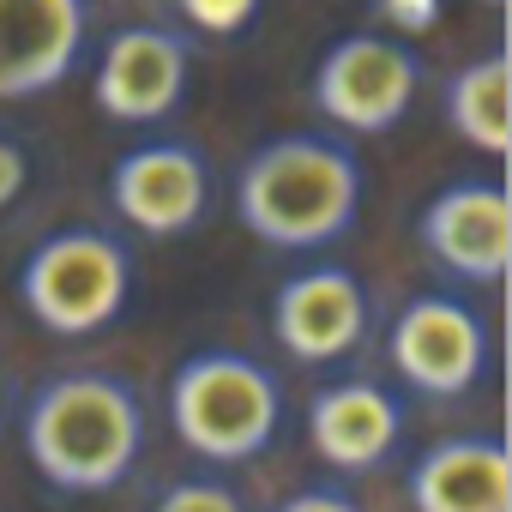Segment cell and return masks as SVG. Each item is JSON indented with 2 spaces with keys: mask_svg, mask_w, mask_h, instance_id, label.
<instances>
[{
  "mask_svg": "<svg viewBox=\"0 0 512 512\" xmlns=\"http://www.w3.org/2000/svg\"><path fill=\"white\" fill-rule=\"evenodd\" d=\"M19 440L31 470L55 494H109L139 470V452H145L139 386L109 368L49 374L25 398Z\"/></svg>",
  "mask_w": 512,
  "mask_h": 512,
  "instance_id": "cell-1",
  "label": "cell"
},
{
  "mask_svg": "<svg viewBox=\"0 0 512 512\" xmlns=\"http://www.w3.org/2000/svg\"><path fill=\"white\" fill-rule=\"evenodd\" d=\"M362 157L332 133H278L235 169V217L272 253H320L362 211Z\"/></svg>",
  "mask_w": 512,
  "mask_h": 512,
  "instance_id": "cell-2",
  "label": "cell"
},
{
  "mask_svg": "<svg viewBox=\"0 0 512 512\" xmlns=\"http://www.w3.org/2000/svg\"><path fill=\"white\" fill-rule=\"evenodd\" d=\"M169 428L217 470L253 464L284 428V380L241 350H193L169 374Z\"/></svg>",
  "mask_w": 512,
  "mask_h": 512,
  "instance_id": "cell-3",
  "label": "cell"
},
{
  "mask_svg": "<svg viewBox=\"0 0 512 512\" xmlns=\"http://www.w3.org/2000/svg\"><path fill=\"white\" fill-rule=\"evenodd\" d=\"M133 302V253L115 229L67 223L19 266V308L49 338H97Z\"/></svg>",
  "mask_w": 512,
  "mask_h": 512,
  "instance_id": "cell-4",
  "label": "cell"
},
{
  "mask_svg": "<svg viewBox=\"0 0 512 512\" xmlns=\"http://www.w3.org/2000/svg\"><path fill=\"white\" fill-rule=\"evenodd\" d=\"M416 91H422V55L398 37H380V31H350L338 37L314 79H308V97L314 109L344 127V133H392L410 109H416Z\"/></svg>",
  "mask_w": 512,
  "mask_h": 512,
  "instance_id": "cell-5",
  "label": "cell"
},
{
  "mask_svg": "<svg viewBox=\"0 0 512 512\" xmlns=\"http://www.w3.org/2000/svg\"><path fill=\"white\" fill-rule=\"evenodd\" d=\"M386 356H392V374L416 398L452 404V398H470L488 380L494 332L458 296H416V302L398 308V320L386 332Z\"/></svg>",
  "mask_w": 512,
  "mask_h": 512,
  "instance_id": "cell-6",
  "label": "cell"
},
{
  "mask_svg": "<svg viewBox=\"0 0 512 512\" xmlns=\"http://www.w3.org/2000/svg\"><path fill=\"white\" fill-rule=\"evenodd\" d=\"M416 241L422 253L458 278L464 290H494L506 278L512 260V205H506V181L500 175H464L446 181L422 217H416Z\"/></svg>",
  "mask_w": 512,
  "mask_h": 512,
  "instance_id": "cell-7",
  "label": "cell"
},
{
  "mask_svg": "<svg viewBox=\"0 0 512 512\" xmlns=\"http://www.w3.org/2000/svg\"><path fill=\"white\" fill-rule=\"evenodd\" d=\"M368 332H374V296L350 266H332V260L302 266L272 296V338L302 368L344 362L350 350L368 344Z\"/></svg>",
  "mask_w": 512,
  "mask_h": 512,
  "instance_id": "cell-8",
  "label": "cell"
},
{
  "mask_svg": "<svg viewBox=\"0 0 512 512\" xmlns=\"http://www.w3.org/2000/svg\"><path fill=\"white\" fill-rule=\"evenodd\" d=\"M109 205L139 235H187L211 211V163L193 139H145L115 157Z\"/></svg>",
  "mask_w": 512,
  "mask_h": 512,
  "instance_id": "cell-9",
  "label": "cell"
},
{
  "mask_svg": "<svg viewBox=\"0 0 512 512\" xmlns=\"http://www.w3.org/2000/svg\"><path fill=\"white\" fill-rule=\"evenodd\" d=\"M193 85V43L175 37L169 25H127L103 43L91 97L109 121L121 127H151L187 103Z\"/></svg>",
  "mask_w": 512,
  "mask_h": 512,
  "instance_id": "cell-10",
  "label": "cell"
},
{
  "mask_svg": "<svg viewBox=\"0 0 512 512\" xmlns=\"http://www.w3.org/2000/svg\"><path fill=\"white\" fill-rule=\"evenodd\" d=\"M91 37V0H0V103L55 91Z\"/></svg>",
  "mask_w": 512,
  "mask_h": 512,
  "instance_id": "cell-11",
  "label": "cell"
},
{
  "mask_svg": "<svg viewBox=\"0 0 512 512\" xmlns=\"http://www.w3.org/2000/svg\"><path fill=\"white\" fill-rule=\"evenodd\" d=\"M308 446L344 470H380L404 446V398L380 380H332L308 398Z\"/></svg>",
  "mask_w": 512,
  "mask_h": 512,
  "instance_id": "cell-12",
  "label": "cell"
},
{
  "mask_svg": "<svg viewBox=\"0 0 512 512\" xmlns=\"http://www.w3.org/2000/svg\"><path fill=\"white\" fill-rule=\"evenodd\" d=\"M410 512H512V452L500 434H446L404 476Z\"/></svg>",
  "mask_w": 512,
  "mask_h": 512,
  "instance_id": "cell-13",
  "label": "cell"
},
{
  "mask_svg": "<svg viewBox=\"0 0 512 512\" xmlns=\"http://www.w3.org/2000/svg\"><path fill=\"white\" fill-rule=\"evenodd\" d=\"M440 115L452 127L458 145H470L476 157H506L512 145V97H506V49H488L476 61H464L446 79Z\"/></svg>",
  "mask_w": 512,
  "mask_h": 512,
  "instance_id": "cell-14",
  "label": "cell"
},
{
  "mask_svg": "<svg viewBox=\"0 0 512 512\" xmlns=\"http://www.w3.org/2000/svg\"><path fill=\"white\" fill-rule=\"evenodd\" d=\"M151 512H247V500L223 476H181L151 500Z\"/></svg>",
  "mask_w": 512,
  "mask_h": 512,
  "instance_id": "cell-15",
  "label": "cell"
},
{
  "mask_svg": "<svg viewBox=\"0 0 512 512\" xmlns=\"http://www.w3.org/2000/svg\"><path fill=\"white\" fill-rule=\"evenodd\" d=\"M266 0H175V13L181 25L205 31V37H241L253 19H260Z\"/></svg>",
  "mask_w": 512,
  "mask_h": 512,
  "instance_id": "cell-16",
  "label": "cell"
},
{
  "mask_svg": "<svg viewBox=\"0 0 512 512\" xmlns=\"http://www.w3.org/2000/svg\"><path fill=\"white\" fill-rule=\"evenodd\" d=\"M278 512H368L350 488H338V482H308V488H296Z\"/></svg>",
  "mask_w": 512,
  "mask_h": 512,
  "instance_id": "cell-17",
  "label": "cell"
},
{
  "mask_svg": "<svg viewBox=\"0 0 512 512\" xmlns=\"http://www.w3.org/2000/svg\"><path fill=\"white\" fill-rule=\"evenodd\" d=\"M476 7H488V13H500V7H506V0H476Z\"/></svg>",
  "mask_w": 512,
  "mask_h": 512,
  "instance_id": "cell-18",
  "label": "cell"
}]
</instances>
